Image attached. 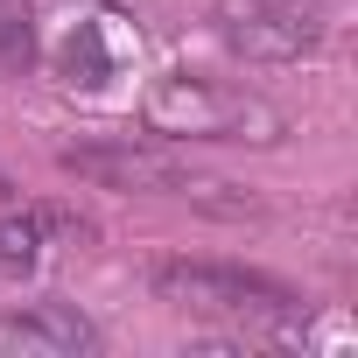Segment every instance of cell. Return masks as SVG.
I'll list each match as a JSON object with an SVG mask.
<instances>
[{
    "instance_id": "9",
    "label": "cell",
    "mask_w": 358,
    "mask_h": 358,
    "mask_svg": "<svg viewBox=\"0 0 358 358\" xmlns=\"http://www.w3.org/2000/svg\"><path fill=\"white\" fill-rule=\"evenodd\" d=\"M0 197H8V176H0Z\"/></svg>"
},
{
    "instance_id": "4",
    "label": "cell",
    "mask_w": 358,
    "mask_h": 358,
    "mask_svg": "<svg viewBox=\"0 0 358 358\" xmlns=\"http://www.w3.org/2000/svg\"><path fill=\"white\" fill-rule=\"evenodd\" d=\"M218 29L239 57H260V64H288V57H309L323 43L316 0H225Z\"/></svg>"
},
{
    "instance_id": "8",
    "label": "cell",
    "mask_w": 358,
    "mask_h": 358,
    "mask_svg": "<svg viewBox=\"0 0 358 358\" xmlns=\"http://www.w3.org/2000/svg\"><path fill=\"white\" fill-rule=\"evenodd\" d=\"M36 64V22L29 0H0V71H29Z\"/></svg>"
},
{
    "instance_id": "2",
    "label": "cell",
    "mask_w": 358,
    "mask_h": 358,
    "mask_svg": "<svg viewBox=\"0 0 358 358\" xmlns=\"http://www.w3.org/2000/svg\"><path fill=\"white\" fill-rule=\"evenodd\" d=\"M155 295L190 309V316H225V323H295L302 295L246 274V267H218V260H162L155 267Z\"/></svg>"
},
{
    "instance_id": "5",
    "label": "cell",
    "mask_w": 358,
    "mask_h": 358,
    "mask_svg": "<svg viewBox=\"0 0 358 358\" xmlns=\"http://www.w3.org/2000/svg\"><path fill=\"white\" fill-rule=\"evenodd\" d=\"M99 330L64 309V302H36V309H15L0 316V351H36V358H71V351H92Z\"/></svg>"
},
{
    "instance_id": "3",
    "label": "cell",
    "mask_w": 358,
    "mask_h": 358,
    "mask_svg": "<svg viewBox=\"0 0 358 358\" xmlns=\"http://www.w3.org/2000/svg\"><path fill=\"white\" fill-rule=\"evenodd\" d=\"M71 176L99 190H127V197H162V190H204V176L169 155V148H148V141H99V148H71L64 155Z\"/></svg>"
},
{
    "instance_id": "7",
    "label": "cell",
    "mask_w": 358,
    "mask_h": 358,
    "mask_svg": "<svg viewBox=\"0 0 358 358\" xmlns=\"http://www.w3.org/2000/svg\"><path fill=\"white\" fill-rule=\"evenodd\" d=\"M64 78L85 85V92H99V85L113 78V57L99 50V22H78V29H71V43H64Z\"/></svg>"
},
{
    "instance_id": "6",
    "label": "cell",
    "mask_w": 358,
    "mask_h": 358,
    "mask_svg": "<svg viewBox=\"0 0 358 358\" xmlns=\"http://www.w3.org/2000/svg\"><path fill=\"white\" fill-rule=\"evenodd\" d=\"M57 239H85V225L71 211H50V204H29L15 218H0V274H29L43 267V253Z\"/></svg>"
},
{
    "instance_id": "1",
    "label": "cell",
    "mask_w": 358,
    "mask_h": 358,
    "mask_svg": "<svg viewBox=\"0 0 358 358\" xmlns=\"http://www.w3.org/2000/svg\"><path fill=\"white\" fill-rule=\"evenodd\" d=\"M148 134H169V141H281V113L239 85H218V78H190V71H169L148 85Z\"/></svg>"
}]
</instances>
